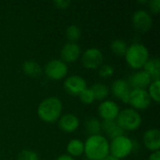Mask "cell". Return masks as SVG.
I'll return each mask as SVG.
<instances>
[{"instance_id": "603a6c76", "label": "cell", "mask_w": 160, "mask_h": 160, "mask_svg": "<svg viewBox=\"0 0 160 160\" xmlns=\"http://www.w3.org/2000/svg\"><path fill=\"white\" fill-rule=\"evenodd\" d=\"M128 46L123 39H114L111 44V49L112 52L119 56H125Z\"/></svg>"}, {"instance_id": "7a4b0ae2", "label": "cell", "mask_w": 160, "mask_h": 160, "mask_svg": "<svg viewBox=\"0 0 160 160\" xmlns=\"http://www.w3.org/2000/svg\"><path fill=\"white\" fill-rule=\"evenodd\" d=\"M62 102L56 97H50L45 98L38 107V117L46 123L56 122L62 112Z\"/></svg>"}, {"instance_id": "6da1fadb", "label": "cell", "mask_w": 160, "mask_h": 160, "mask_svg": "<svg viewBox=\"0 0 160 160\" xmlns=\"http://www.w3.org/2000/svg\"><path fill=\"white\" fill-rule=\"evenodd\" d=\"M89 160H103L109 156V142L102 135L89 136L84 142V151Z\"/></svg>"}, {"instance_id": "d6a6232c", "label": "cell", "mask_w": 160, "mask_h": 160, "mask_svg": "<svg viewBox=\"0 0 160 160\" xmlns=\"http://www.w3.org/2000/svg\"><path fill=\"white\" fill-rule=\"evenodd\" d=\"M103 160H121L119 159V158H114L113 156H112V155H109L108 157H106Z\"/></svg>"}, {"instance_id": "ba28073f", "label": "cell", "mask_w": 160, "mask_h": 160, "mask_svg": "<svg viewBox=\"0 0 160 160\" xmlns=\"http://www.w3.org/2000/svg\"><path fill=\"white\" fill-rule=\"evenodd\" d=\"M82 62L86 68L96 69L101 66L103 62V54L98 48H89L82 53Z\"/></svg>"}, {"instance_id": "cb8c5ba5", "label": "cell", "mask_w": 160, "mask_h": 160, "mask_svg": "<svg viewBox=\"0 0 160 160\" xmlns=\"http://www.w3.org/2000/svg\"><path fill=\"white\" fill-rule=\"evenodd\" d=\"M82 35V31L79 26L76 24H71L68 26L66 30V37L68 39V42H75L80 39Z\"/></svg>"}, {"instance_id": "f1b7e54d", "label": "cell", "mask_w": 160, "mask_h": 160, "mask_svg": "<svg viewBox=\"0 0 160 160\" xmlns=\"http://www.w3.org/2000/svg\"><path fill=\"white\" fill-rule=\"evenodd\" d=\"M149 8L153 13H158L160 10V0H151L148 2Z\"/></svg>"}, {"instance_id": "5bb4252c", "label": "cell", "mask_w": 160, "mask_h": 160, "mask_svg": "<svg viewBox=\"0 0 160 160\" xmlns=\"http://www.w3.org/2000/svg\"><path fill=\"white\" fill-rule=\"evenodd\" d=\"M128 82L130 87H133V89H145L150 85L152 80L147 72L144 70H140L133 73Z\"/></svg>"}, {"instance_id": "4dcf8cb0", "label": "cell", "mask_w": 160, "mask_h": 160, "mask_svg": "<svg viewBox=\"0 0 160 160\" xmlns=\"http://www.w3.org/2000/svg\"><path fill=\"white\" fill-rule=\"evenodd\" d=\"M148 160H160V152L159 151H156V152H153Z\"/></svg>"}, {"instance_id": "8fae6325", "label": "cell", "mask_w": 160, "mask_h": 160, "mask_svg": "<svg viewBox=\"0 0 160 160\" xmlns=\"http://www.w3.org/2000/svg\"><path fill=\"white\" fill-rule=\"evenodd\" d=\"M61 60L64 63H73L81 55V48L75 42H68L61 49Z\"/></svg>"}, {"instance_id": "2e32d148", "label": "cell", "mask_w": 160, "mask_h": 160, "mask_svg": "<svg viewBox=\"0 0 160 160\" xmlns=\"http://www.w3.org/2000/svg\"><path fill=\"white\" fill-rule=\"evenodd\" d=\"M80 125L79 118L72 113H66L58 119V126L61 130L65 132H73L75 131Z\"/></svg>"}, {"instance_id": "5b68a950", "label": "cell", "mask_w": 160, "mask_h": 160, "mask_svg": "<svg viewBox=\"0 0 160 160\" xmlns=\"http://www.w3.org/2000/svg\"><path fill=\"white\" fill-rule=\"evenodd\" d=\"M134 143L128 137L123 135L112 140L109 143V150L114 158L122 159L128 157L133 150Z\"/></svg>"}, {"instance_id": "4fadbf2b", "label": "cell", "mask_w": 160, "mask_h": 160, "mask_svg": "<svg viewBox=\"0 0 160 160\" xmlns=\"http://www.w3.org/2000/svg\"><path fill=\"white\" fill-rule=\"evenodd\" d=\"M119 112L118 105L112 100H105L98 106V113L103 120H116Z\"/></svg>"}, {"instance_id": "7c38bea8", "label": "cell", "mask_w": 160, "mask_h": 160, "mask_svg": "<svg viewBox=\"0 0 160 160\" xmlns=\"http://www.w3.org/2000/svg\"><path fill=\"white\" fill-rule=\"evenodd\" d=\"M130 86L128 81L123 79H118L114 81L112 84V94L122 100L125 103H128L129 100V94H130Z\"/></svg>"}, {"instance_id": "8992f818", "label": "cell", "mask_w": 160, "mask_h": 160, "mask_svg": "<svg viewBox=\"0 0 160 160\" xmlns=\"http://www.w3.org/2000/svg\"><path fill=\"white\" fill-rule=\"evenodd\" d=\"M44 72L51 80H61L68 73V66L61 59H52L46 64Z\"/></svg>"}, {"instance_id": "7402d4cb", "label": "cell", "mask_w": 160, "mask_h": 160, "mask_svg": "<svg viewBox=\"0 0 160 160\" xmlns=\"http://www.w3.org/2000/svg\"><path fill=\"white\" fill-rule=\"evenodd\" d=\"M85 129L90 136L100 135V132L102 130L101 123L97 118H89L85 123Z\"/></svg>"}, {"instance_id": "30bf717a", "label": "cell", "mask_w": 160, "mask_h": 160, "mask_svg": "<svg viewBox=\"0 0 160 160\" xmlns=\"http://www.w3.org/2000/svg\"><path fill=\"white\" fill-rule=\"evenodd\" d=\"M64 87L68 94L75 96L79 95L83 89L86 88V82L79 75H71L65 80Z\"/></svg>"}, {"instance_id": "ffe728a7", "label": "cell", "mask_w": 160, "mask_h": 160, "mask_svg": "<svg viewBox=\"0 0 160 160\" xmlns=\"http://www.w3.org/2000/svg\"><path fill=\"white\" fill-rule=\"evenodd\" d=\"M67 151L70 157H78L81 156L84 151V142L78 139H73L69 141L67 145Z\"/></svg>"}, {"instance_id": "9a60e30c", "label": "cell", "mask_w": 160, "mask_h": 160, "mask_svg": "<svg viewBox=\"0 0 160 160\" xmlns=\"http://www.w3.org/2000/svg\"><path fill=\"white\" fill-rule=\"evenodd\" d=\"M143 143L147 149L152 152L159 151L160 131L158 128H150L144 132L142 138Z\"/></svg>"}, {"instance_id": "f546056e", "label": "cell", "mask_w": 160, "mask_h": 160, "mask_svg": "<svg viewBox=\"0 0 160 160\" xmlns=\"http://www.w3.org/2000/svg\"><path fill=\"white\" fill-rule=\"evenodd\" d=\"M53 4L58 8H67L68 7V5H70V1H68V0H57V1H54Z\"/></svg>"}, {"instance_id": "277c9868", "label": "cell", "mask_w": 160, "mask_h": 160, "mask_svg": "<svg viewBox=\"0 0 160 160\" xmlns=\"http://www.w3.org/2000/svg\"><path fill=\"white\" fill-rule=\"evenodd\" d=\"M116 122L124 131H133L142 125V116L134 109H125L119 112Z\"/></svg>"}, {"instance_id": "52a82bcc", "label": "cell", "mask_w": 160, "mask_h": 160, "mask_svg": "<svg viewBox=\"0 0 160 160\" xmlns=\"http://www.w3.org/2000/svg\"><path fill=\"white\" fill-rule=\"evenodd\" d=\"M151 100L152 99L145 89H132L129 94L128 103L137 110H144L150 106Z\"/></svg>"}, {"instance_id": "d6986e66", "label": "cell", "mask_w": 160, "mask_h": 160, "mask_svg": "<svg viewBox=\"0 0 160 160\" xmlns=\"http://www.w3.org/2000/svg\"><path fill=\"white\" fill-rule=\"evenodd\" d=\"M22 71L29 77H38L41 74V67L34 60H27L22 66Z\"/></svg>"}, {"instance_id": "83f0119b", "label": "cell", "mask_w": 160, "mask_h": 160, "mask_svg": "<svg viewBox=\"0 0 160 160\" xmlns=\"http://www.w3.org/2000/svg\"><path fill=\"white\" fill-rule=\"evenodd\" d=\"M114 68L111 65H102L99 67L98 74L101 78H109L113 75Z\"/></svg>"}, {"instance_id": "484cf974", "label": "cell", "mask_w": 160, "mask_h": 160, "mask_svg": "<svg viewBox=\"0 0 160 160\" xmlns=\"http://www.w3.org/2000/svg\"><path fill=\"white\" fill-rule=\"evenodd\" d=\"M79 98L81 99V101L84 104H91L93 103V101H95V98L94 95L91 91L90 88H85L83 89L80 94H79Z\"/></svg>"}, {"instance_id": "ac0fdd59", "label": "cell", "mask_w": 160, "mask_h": 160, "mask_svg": "<svg viewBox=\"0 0 160 160\" xmlns=\"http://www.w3.org/2000/svg\"><path fill=\"white\" fill-rule=\"evenodd\" d=\"M143 70L149 74L152 81H158L160 77V62L158 58L148 59L143 65Z\"/></svg>"}, {"instance_id": "44dd1931", "label": "cell", "mask_w": 160, "mask_h": 160, "mask_svg": "<svg viewBox=\"0 0 160 160\" xmlns=\"http://www.w3.org/2000/svg\"><path fill=\"white\" fill-rule=\"evenodd\" d=\"M91 91L94 95L95 100H104L109 95V87L100 82H97L91 86Z\"/></svg>"}, {"instance_id": "1f68e13d", "label": "cell", "mask_w": 160, "mask_h": 160, "mask_svg": "<svg viewBox=\"0 0 160 160\" xmlns=\"http://www.w3.org/2000/svg\"><path fill=\"white\" fill-rule=\"evenodd\" d=\"M55 160H74V158L68 155H62V156H59Z\"/></svg>"}, {"instance_id": "4316f807", "label": "cell", "mask_w": 160, "mask_h": 160, "mask_svg": "<svg viewBox=\"0 0 160 160\" xmlns=\"http://www.w3.org/2000/svg\"><path fill=\"white\" fill-rule=\"evenodd\" d=\"M18 160H38V156L34 151L26 149L19 154Z\"/></svg>"}, {"instance_id": "d4e9b609", "label": "cell", "mask_w": 160, "mask_h": 160, "mask_svg": "<svg viewBox=\"0 0 160 160\" xmlns=\"http://www.w3.org/2000/svg\"><path fill=\"white\" fill-rule=\"evenodd\" d=\"M159 89H160V81H152V82L149 85V90L147 91L151 99L155 100L156 102H159L160 96H159Z\"/></svg>"}, {"instance_id": "9c48e42d", "label": "cell", "mask_w": 160, "mask_h": 160, "mask_svg": "<svg viewBox=\"0 0 160 160\" xmlns=\"http://www.w3.org/2000/svg\"><path fill=\"white\" fill-rule=\"evenodd\" d=\"M132 22L137 31L147 32L152 26V17L144 9H139L135 11L132 17Z\"/></svg>"}, {"instance_id": "e0dca14e", "label": "cell", "mask_w": 160, "mask_h": 160, "mask_svg": "<svg viewBox=\"0 0 160 160\" xmlns=\"http://www.w3.org/2000/svg\"><path fill=\"white\" fill-rule=\"evenodd\" d=\"M101 129L112 140L125 134V131L119 127L115 120H104L101 123Z\"/></svg>"}, {"instance_id": "3957f363", "label": "cell", "mask_w": 160, "mask_h": 160, "mask_svg": "<svg viewBox=\"0 0 160 160\" xmlns=\"http://www.w3.org/2000/svg\"><path fill=\"white\" fill-rule=\"evenodd\" d=\"M125 57L129 67L135 69H140L149 59V52L144 45L134 43L128 48Z\"/></svg>"}]
</instances>
